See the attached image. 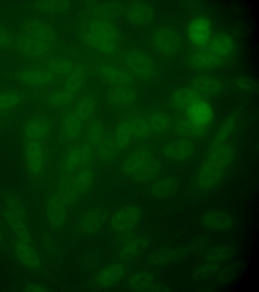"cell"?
I'll return each mask as SVG.
<instances>
[{"label":"cell","mask_w":259,"mask_h":292,"mask_svg":"<svg viewBox=\"0 0 259 292\" xmlns=\"http://www.w3.org/2000/svg\"><path fill=\"white\" fill-rule=\"evenodd\" d=\"M101 224L99 214L91 212L83 217L82 221L83 228L88 231H96L99 229Z\"/></svg>","instance_id":"obj_48"},{"label":"cell","mask_w":259,"mask_h":292,"mask_svg":"<svg viewBox=\"0 0 259 292\" xmlns=\"http://www.w3.org/2000/svg\"><path fill=\"white\" fill-rule=\"evenodd\" d=\"M149 241L147 239L142 237L127 244L122 248V256H136L144 251L148 247Z\"/></svg>","instance_id":"obj_46"},{"label":"cell","mask_w":259,"mask_h":292,"mask_svg":"<svg viewBox=\"0 0 259 292\" xmlns=\"http://www.w3.org/2000/svg\"><path fill=\"white\" fill-rule=\"evenodd\" d=\"M82 139L70 143L61 163L60 174L74 175L84 168L81 152Z\"/></svg>","instance_id":"obj_13"},{"label":"cell","mask_w":259,"mask_h":292,"mask_svg":"<svg viewBox=\"0 0 259 292\" xmlns=\"http://www.w3.org/2000/svg\"><path fill=\"white\" fill-rule=\"evenodd\" d=\"M219 268V266L216 263L207 262L198 266L194 271L193 276L195 279H203L215 273Z\"/></svg>","instance_id":"obj_47"},{"label":"cell","mask_w":259,"mask_h":292,"mask_svg":"<svg viewBox=\"0 0 259 292\" xmlns=\"http://www.w3.org/2000/svg\"><path fill=\"white\" fill-rule=\"evenodd\" d=\"M141 213L135 206H126L117 211L111 219L112 228L117 232H123L133 228L140 221Z\"/></svg>","instance_id":"obj_12"},{"label":"cell","mask_w":259,"mask_h":292,"mask_svg":"<svg viewBox=\"0 0 259 292\" xmlns=\"http://www.w3.org/2000/svg\"><path fill=\"white\" fill-rule=\"evenodd\" d=\"M125 268L119 263H114L102 269L97 275L96 282L103 287L111 286L122 278Z\"/></svg>","instance_id":"obj_29"},{"label":"cell","mask_w":259,"mask_h":292,"mask_svg":"<svg viewBox=\"0 0 259 292\" xmlns=\"http://www.w3.org/2000/svg\"><path fill=\"white\" fill-rule=\"evenodd\" d=\"M52 124L46 117L36 115L28 119L24 123L23 135L25 140L46 142L50 136Z\"/></svg>","instance_id":"obj_10"},{"label":"cell","mask_w":259,"mask_h":292,"mask_svg":"<svg viewBox=\"0 0 259 292\" xmlns=\"http://www.w3.org/2000/svg\"><path fill=\"white\" fill-rule=\"evenodd\" d=\"M14 45L22 55L34 62L53 55L54 47V45L23 33L15 40Z\"/></svg>","instance_id":"obj_7"},{"label":"cell","mask_w":259,"mask_h":292,"mask_svg":"<svg viewBox=\"0 0 259 292\" xmlns=\"http://www.w3.org/2000/svg\"><path fill=\"white\" fill-rule=\"evenodd\" d=\"M201 98V94L192 87H181L172 93L170 103L173 108L179 112L186 111L195 101Z\"/></svg>","instance_id":"obj_21"},{"label":"cell","mask_w":259,"mask_h":292,"mask_svg":"<svg viewBox=\"0 0 259 292\" xmlns=\"http://www.w3.org/2000/svg\"><path fill=\"white\" fill-rule=\"evenodd\" d=\"M152 135H161L171 127L172 121L167 114L156 112L147 117Z\"/></svg>","instance_id":"obj_37"},{"label":"cell","mask_w":259,"mask_h":292,"mask_svg":"<svg viewBox=\"0 0 259 292\" xmlns=\"http://www.w3.org/2000/svg\"><path fill=\"white\" fill-rule=\"evenodd\" d=\"M33 63L34 65L46 69L58 78L66 77L76 64L69 58L53 54Z\"/></svg>","instance_id":"obj_14"},{"label":"cell","mask_w":259,"mask_h":292,"mask_svg":"<svg viewBox=\"0 0 259 292\" xmlns=\"http://www.w3.org/2000/svg\"><path fill=\"white\" fill-rule=\"evenodd\" d=\"M232 249L227 246H218L207 251L205 259L206 262L216 263L226 260L232 254Z\"/></svg>","instance_id":"obj_44"},{"label":"cell","mask_w":259,"mask_h":292,"mask_svg":"<svg viewBox=\"0 0 259 292\" xmlns=\"http://www.w3.org/2000/svg\"><path fill=\"white\" fill-rule=\"evenodd\" d=\"M171 128L178 135L184 138H196L204 135L207 127L199 126L187 116L180 117L172 121Z\"/></svg>","instance_id":"obj_25"},{"label":"cell","mask_w":259,"mask_h":292,"mask_svg":"<svg viewBox=\"0 0 259 292\" xmlns=\"http://www.w3.org/2000/svg\"><path fill=\"white\" fill-rule=\"evenodd\" d=\"M87 73L85 66L76 63L72 70L66 77L61 85L62 88L76 95L83 88Z\"/></svg>","instance_id":"obj_26"},{"label":"cell","mask_w":259,"mask_h":292,"mask_svg":"<svg viewBox=\"0 0 259 292\" xmlns=\"http://www.w3.org/2000/svg\"><path fill=\"white\" fill-rule=\"evenodd\" d=\"M14 249L17 258L25 266L32 269L39 267L40 258L30 243L19 240L15 243Z\"/></svg>","instance_id":"obj_27"},{"label":"cell","mask_w":259,"mask_h":292,"mask_svg":"<svg viewBox=\"0 0 259 292\" xmlns=\"http://www.w3.org/2000/svg\"><path fill=\"white\" fill-rule=\"evenodd\" d=\"M4 216L20 241L30 243L31 237L27 225L19 217L6 209Z\"/></svg>","instance_id":"obj_40"},{"label":"cell","mask_w":259,"mask_h":292,"mask_svg":"<svg viewBox=\"0 0 259 292\" xmlns=\"http://www.w3.org/2000/svg\"><path fill=\"white\" fill-rule=\"evenodd\" d=\"M84 129V124L72 107L63 111L61 118V135L64 140L71 143L82 139Z\"/></svg>","instance_id":"obj_9"},{"label":"cell","mask_w":259,"mask_h":292,"mask_svg":"<svg viewBox=\"0 0 259 292\" xmlns=\"http://www.w3.org/2000/svg\"><path fill=\"white\" fill-rule=\"evenodd\" d=\"M232 38L225 33H220L213 38L210 43L211 51L224 58L230 56L234 50Z\"/></svg>","instance_id":"obj_36"},{"label":"cell","mask_w":259,"mask_h":292,"mask_svg":"<svg viewBox=\"0 0 259 292\" xmlns=\"http://www.w3.org/2000/svg\"><path fill=\"white\" fill-rule=\"evenodd\" d=\"M23 100V94L17 91L9 90L0 91V115L15 110Z\"/></svg>","instance_id":"obj_38"},{"label":"cell","mask_w":259,"mask_h":292,"mask_svg":"<svg viewBox=\"0 0 259 292\" xmlns=\"http://www.w3.org/2000/svg\"><path fill=\"white\" fill-rule=\"evenodd\" d=\"M126 16L131 23L134 24H142L152 19L153 11L147 5L136 3L128 8Z\"/></svg>","instance_id":"obj_35"},{"label":"cell","mask_w":259,"mask_h":292,"mask_svg":"<svg viewBox=\"0 0 259 292\" xmlns=\"http://www.w3.org/2000/svg\"><path fill=\"white\" fill-rule=\"evenodd\" d=\"M95 73L111 87L133 86L134 82V78L123 67L109 62L98 65Z\"/></svg>","instance_id":"obj_8"},{"label":"cell","mask_w":259,"mask_h":292,"mask_svg":"<svg viewBox=\"0 0 259 292\" xmlns=\"http://www.w3.org/2000/svg\"><path fill=\"white\" fill-rule=\"evenodd\" d=\"M81 38L87 46L102 55L112 56L117 51L119 32L115 24L107 19L88 20L82 28Z\"/></svg>","instance_id":"obj_1"},{"label":"cell","mask_w":259,"mask_h":292,"mask_svg":"<svg viewBox=\"0 0 259 292\" xmlns=\"http://www.w3.org/2000/svg\"><path fill=\"white\" fill-rule=\"evenodd\" d=\"M118 151L112 133L105 134L95 147V156L103 162H108L114 159Z\"/></svg>","instance_id":"obj_33"},{"label":"cell","mask_w":259,"mask_h":292,"mask_svg":"<svg viewBox=\"0 0 259 292\" xmlns=\"http://www.w3.org/2000/svg\"><path fill=\"white\" fill-rule=\"evenodd\" d=\"M224 58L211 51H198L191 54L188 58L189 66L196 70H206L221 66Z\"/></svg>","instance_id":"obj_19"},{"label":"cell","mask_w":259,"mask_h":292,"mask_svg":"<svg viewBox=\"0 0 259 292\" xmlns=\"http://www.w3.org/2000/svg\"><path fill=\"white\" fill-rule=\"evenodd\" d=\"M211 32L209 21L203 17L192 20L187 27V34L190 41L195 45L202 46L209 40Z\"/></svg>","instance_id":"obj_16"},{"label":"cell","mask_w":259,"mask_h":292,"mask_svg":"<svg viewBox=\"0 0 259 292\" xmlns=\"http://www.w3.org/2000/svg\"><path fill=\"white\" fill-rule=\"evenodd\" d=\"M187 117L195 124L207 127L213 118V111L211 105L206 101L199 99L186 111Z\"/></svg>","instance_id":"obj_18"},{"label":"cell","mask_w":259,"mask_h":292,"mask_svg":"<svg viewBox=\"0 0 259 292\" xmlns=\"http://www.w3.org/2000/svg\"><path fill=\"white\" fill-rule=\"evenodd\" d=\"M233 156L232 149L224 144L209 149L208 154L196 175V183L198 187L207 190L215 186L222 178Z\"/></svg>","instance_id":"obj_2"},{"label":"cell","mask_w":259,"mask_h":292,"mask_svg":"<svg viewBox=\"0 0 259 292\" xmlns=\"http://www.w3.org/2000/svg\"><path fill=\"white\" fill-rule=\"evenodd\" d=\"M24 291H47L48 290L43 286L37 283H28L24 286Z\"/></svg>","instance_id":"obj_51"},{"label":"cell","mask_w":259,"mask_h":292,"mask_svg":"<svg viewBox=\"0 0 259 292\" xmlns=\"http://www.w3.org/2000/svg\"><path fill=\"white\" fill-rule=\"evenodd\" d=\"M12 34L5 28L0 26V48H7L14 44Z\"/></svg>","instance_id":"obj_50"},{"label":"cell","mask_w":259,"mask_h":292,"mask_svg":"<svg viewBox=\"0 0 259 292\" xmlns=\"http://www.w3.org/2000/svg\"><path fill=\"white\" fill-rule=\"evenodd\" d=\"M2 240V232L0 230V241Z\"/></svg>","instance_id":"obj_52"},{"label":"cell","mask_w":259,"mask_h":292,"mask_svg":"<svg viewBox=\"0 0 259 292\" xmlns=\"http://www.w3.org/2000/svg\"><path fill=\"white\" fill-rule=\"evenodd\" d=\"M160 168V162L146 147H140L132 151L122 165L124 173L139 181L151 179L158 172Z\"/></svg>","instance_id":"obj_3"},{"label":"cell","mask_w":259,"mask_h":292,"mask_svg":"<svg viewBox=\"0 0 259 292\" xmlns=\"http://www.w3.org/2000/svg\"><path fill=\"white\" fill-rule=\"evenodd\" d=\"M23 33L36 39L55 45L56 33L48 24L37 20L25 22L23 25Z\"/></svg>","instance_id":"obj_17"},{"label":"cell","mask_w":259,"mask_h":292,"mask_svg":"<svg viewBox=\"0 0 259 292\" xmlns=\"http://www.w3.org/2000/svg\"><path fill=\"white\" fill-rule=\"evenodd\" d=\"M23 154L26 169L30 175L38 176L44 172L48 154L46 142L25 140Z\"/></svg>","instance_id":"obj_4"},{"label":"cell","mask_w":259,"mask_h":292,"mask_svg":"<svg viewBox=\"0 0 259 292\" xmlns=\"http://www.w3.org/2000/svg\"><path fill=\"white\" fill-rule=\"evenodd\" d=\"M190 84L191 87L200 94L214 95L222 88V85L217 79L208 76L196 77L192 80Z\"/></svg>","instance_id":"obj_34"},{"label":"cell","mask_w":259,"mask_h":292,"mask_svg":"<svg viewBox=\"0 0 259 292\" xmlns=\"http://www.w3.org/2000/svg\"><path fill=\"white\" fill-rule=\"evenodd\" d=\"M185 254V251L181 248L163 247L152 253L149 262L154 266H162L178 261Z\"/></svg>","instance_id":"obj_30"},{"label":"cell","mask_w":259,"mask_h":292,"mask_svg":"<svg viewBox=\"0 0 259 292\" xmlns=\"http://www.w3.org/2000/svg\"><path fill=\"white\" fill-rule=\"evenodd\" d=\"M235 84L238 88L246 91H254L257 85L256 83L249 77L240 76L235 80Z\"/></svg>","instance_id":"obj_49"},{"label":"cell","mask_w":259,"mask_h":292,"mask_svg":"<svg viewBox=\"0 0 259 292\" xmlns=\"http://www.w3.org/2000/svg\"><path fill=\"white\" fill-rule=\"evenodd\" d=\"M154 278L149 272L136 273L128 280L129 288L134 291H151L154 286Z\"/></svg>","instance_id":"obj_41"},{"label":"cell","mask_w":259,"mask_h":292,"mask_svg":"<svg viewBox=\"0 0 259 292\" xmlns=\"http://www.w3.org/2000/svg\"><path fill=\"white\" fill-rule=\"evenodd\" d=\"M7 209L11 211L26 225L28 222V211L24 203L17 196L9 194L5 199Z\"/></svg>","instance_id":"obj_42"},{"label":"cell","mask_w":259,"mask_h":292,"mask_svg":"<svg viewBox=\"0 0 259 292\" xmlns=\"http://www.w3.org/2000/svg\"><path fill=\"white\" fill-rule=\"evenodd\" d=\"M194 152L192 142L187 138H182L170 141L163 148L164 156L170 160L182 161L191 158Z\"/></svg>","instance_id":"obj_15"},{"label":"cell","mask_w":259,"mask_h":292,"mask_svg":"<svg viewBox=\"0 0 259 292\" xmlns=\"http://www.w3.org/2000/svg\"><path fill=\"white\" fill-rule=\"evenodd\" d=\"M202 223L207 229L214 231H225L232 228L233 219L227 213L217 210L205 212L202 217Z\"/></svg>","instance_id":"obj_22"},{"label":"cell","mask_w":259,"mask_h":292,"mask_svg":"<svg viewBox=\"0 0 259 292\" xmlns=\"http://www.w3.org/2000/svg\"><path fill=\"white\" fill-rule=\"evenodd\" d=\"M38 10L47 13H56L64 11L69 6V2L64 1H41L34 4Z\"/></svg>","instance_id":"obj_45"},{"label":"cell","mask_w":259,"mask_h":292,"mask_svg":"<svg viewBox=\"0 0 259 292\" xmlns=\"http://www.w3.org/2000/svg\"><path fill=\"white\" fill-rule=\"evenodd\" d=\"M152 43L155 49L164 55H172L179 50L181 43L179 34L168 28H162L154 34Z\"/></svg>","instance_id":"obj_11"},{"label":"cell","mask_w":259,"mask_h":292,"mask_svg":"<svg viewBox=\"0 0 259 292\" xmlns=\"http://www.w3.org/2000/svg\"><path fill=\"white\" fill-rule=\"evenodd\" d=\"M235 125V118L232 116L228 118L215 133L209 149L224 144V142L230 136L233 131Z\"/></svg>","instance_id":"obj_43"},{"label":"cell","mask_w":259,"mask_h":292,"mask_svg":"<svg viewBox=\"0 0 259 292\" xmlns=\"http://www.w3.org/2000/svg\"><path fill=\"white\" fill-rule=\"evenodd\" d=\"M16 78L22 84L39 90L51 89L60 80L46 69L34 65L19 71Z\"/></svg>","instance_id":"obj_6"},{"label":"cell","mask_w":259,"mask_h":292,"mask_svg":"<svg viewBox=\"0 0 259 292\" xmlns=\"http://www.w3.org/2000/svg\"><path fill=\"white\" fill-rule=\"evenodd\" d=\"M134 139H144L152 135L147 117L135 113L126 115Z\"/></svg>","instance_id":"obj_31"},{"label":"cell","mask_w":259,"mask_h":292,"mask_svg":"<svg viewBox=\"0 0 259 292\" xmlns=\"http://www.w3.org/2000/svg\"><path fill=\"white\" fill-rule=\"evenodd\" d=\"M112 135L119 151L124 150L131 145L134 139L126 116L119 121Z\"/></svg>","instance_id":"obj_32"},{"label":"cell","mask_w":259,"mask_h":292,"mask_svg":"<svg viewBox=\"0 0 259 292\" xmlns=\"http://www.w3.org/2000/svg\"><path fill=\"white\" fill-rule=\"evenodd\" d=\"M136 98V91L133 86L110 87L107 93L109 102L116 106L132 107Z\"/></svg>","instance_id":"obj_20"},{"label":"cell","mask_w":259,"mask_h":292,"mask_svg":"<svg viewBox=\"0 0 259 292\" xmlns=\"http://www.w3.org/2000/svg\"><path fill=\"white\" fill-rule=\"evenodd\" d=\"M97 106V100L90 93L78 95L71 107L84 124L94 117Z\"/></svg>","instance_id":"obj_23"},{"label":"cell","mask_w":259,"mask_h":292,"mask_svg":"<svg viewBox=\"0 0 259 292\" xmlns=\"http://www.w3.org/2000/svg\"><path fill=\"white\" fill-rule=\"evenodd\" d=\"M180 187L179 180L173 176H168L156 181L152 186L150 192L157 199H165L174 196Z\"/></svg>","instance_id":"obj_28"},{"label":"cell","mask_w":259,"mask_h":292,"mask_svg":"<svg viewBox=\"0 0 259 292\" xmlns=\"http://www.w3.org/2000/svg\"><path fill=\"white\" fill-rule=\"evenodd\" d=\"M77 95L69 92L59 85L45 93L42 98L52 107L66 109L70 105L72 106Z\"/></svg>","instance_id":"obj_24"},{"label":"cell","mask_w":259,"mask_h":292,"mask_svg":"<svg viewBox=\"0 0 259 292\" xmlns=\"http://www.w3.org/2000/svg\"><path fill=\"white\" fill-rule=\"evenodd\" d=\"M123 67L134 77L142 80L151 78L155 74L153 60L145 53L136 49L127 51L123 58Z\"/></svg>","instance_id":"obj_5"},{"label":"cell","mask_w":259,"mask_h":292,"mask_svg":"<svg viewBox=\"0 0 259 292\" xmlns=\"http://www.w3.org/2000/svg\"><path fill=\"white\" fill-rule=\"evenodd\" d=\"M105 134L103 125L94 117L84 124L83 139L94 148Z\"/></svg>","instance_id":"obj_39"}]
</instances>
